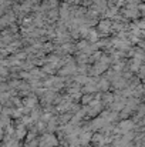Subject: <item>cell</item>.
I'll list each match as a JSON object with an SVG mask.
<instances>
[{
	"label": "cell",
	"instance_id": "6da1fadb",
	"mask_svg": "<svg viewBox=\"0 0 145 147\" xmlns=\"http://www.w3.org/2000/svg\"><path fill=\"white\" fill-rule=\"evenodd\" d=\"M111 27H112V24H111L110 20H102V22H100V24H98V29H100V32H102V33H108V32L111 30Z\"/></svg>",
	"mask_w": 145,
	"mask_h": 147
}]
</instances>
